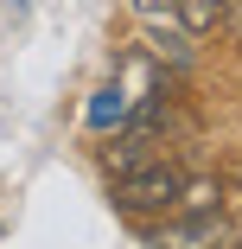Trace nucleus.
<instances>
[{"label": "nucleus", "mask_w": 242, "mask_h": 249, "mask_svg": "<svg viewBox=\"0 0 242 249\" xmlns=\"http://www.w3.org/2000/svg\"><path fill=\"white\" fill-rule=\"evenodd\" d=\"M178 185H185V173L172 160H140V166H128L115 179L109 198H115V211H128V217H153V211L178 205Z\"/></svg>", "instance_id": "obj_1"}, {"label": "nucleus", "mask_w": 242, "mask_h": 249, "mask_svg": "<svg viewBox=\"0 0 242 249\" xmlns=\"http://www.w3.org/2000/svg\"><path fill=\"white\" fill-rule=\"evenodd\" d=\"M229 236V217L223 205H204V211H166V224H147L140 243L147 249H217Z\"/></svg>", "instance_id": "obj_2"}, {"label": "nucleus", "mask_w": 242, "mask_h": 249, "mask_svg": "<svg viewBox=\"0 0 242 249\" xmlns=\"http://www.w3.org/2000/svg\"><path fill=\"white\" fill-rule=\"evenodd\" d=\"M147 45H153V58H160V64H172V71H185V64H191V32H185V26H172V19H147Z\"/></svg>", "instance_id": "obj_3"}, {"label": "nucleus", "mask_w": 242, "mask_h": 249, "mask_svg": "<svg viewBox=\"0 0 242 249\" xmlns=\"http://www.w3.org/2000/svg\"><path fill=\"white\" fill-rule=\"evenodd\" d=\"M217 13H223L217 0H172V19H178L191 38H198V32H210V26H217Z\"/></svg>", "instance_id": "obj_4"}, {"label": "nucleus", "mask_w": 242, "mask_h": 249, "mask_svg": "<svg viewBox=\"0 0 242 249\" xmlns=\"http://www.w3.org/2000/svg\"><path fill=\"white\" fill-rule=\"evenodd\" d=\"M121 115H128L121 89H102V96H96V109H89V122H96V128H109V122H121Z\"/></svg>", "instance_id": "obj_5"}, {"label": "nucleus", "mask_w": 242, "mask_h": 249, "mask_svg": "<svg viewBox=\"0 0 242 249\" xmlns=\"http://www.w3.org/2000/svg\"><path fill=\"white\" fill-rule=\"evenodd\" d=\"M140 19H172V0H128Z\"/></svg>", "instance_id": "obj_6"}, {"label": "nucleus", "mask_w": 242, "mask_h": 249, "mask_svg": "<svg viewBox=\"0 0 242 249\" xmlns=\"http://www.w3.org/2000/svg\"><path fill=\"white\" fill-rule=\"evenodd\" d=\"M217 249H242V236H236V230H229V236H223V243H217Z\"/></svg>", "instance_id": "obj_7"}, {"label": "nucleus", "mask_w": 242, "mask_h": 249, "mask_svg": "<svg viewBox=\"0 0 242 249\" xmlns=\"http://www.w3.org/2000/svg\"><path fill=\"white\" fill-rule=\"evenodd\" d=\"M217 7H236V0H217Z\"/></svg>", "instance_id": "obj_8"}]
</instances>
